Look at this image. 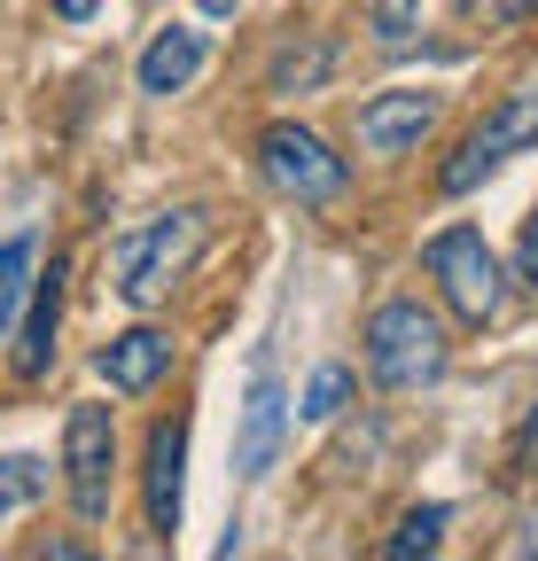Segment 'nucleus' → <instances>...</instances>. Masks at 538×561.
Segmentation results:
<instances>
[{
	"label": "nucleus",
	"instance_id": "obj_1",
	"mask_svg": "<svg viewBox=\"0 0 538 561\" xmlns=\"http://www.w3.org/2000/svg\"><path fill=\"white\" fill-rule=\"evenodd\" d=\"M195 250H204V210H157V219L141 227H125L110 242V280H117V297L133 312H157L172 297V280L195 265Z\"/></svg>",
	"mask_w": 538,
	"mask_h": 561
},
{
	"label": "nucleus",
	"instance_id": "obj_2",
	"mask_svg": "<svg viewBox=\"0 0 538 561\" xmlns=\"http://www.w3.org/2000/svg\"><path fill=\"white\" fill-rule=\"evenodd\" d=\"M453 359V343L437 328V312H422L414 297H390L367 312V375L382 390H430Z\"/></svg>",
	"mask_w": 538,
	"mask_h": 561
},
{
	"label": "nucleus",
	"instance_id": "obj_3",
	"mask_svg": "<svg viewBox=\"0 0 538 561\" xmlns=\"http://www.w3.org/2000/svg\"><path fill=\"white\" fill-rule=\"evenodd\" d=\"M422 265H430V280L445 289V305H453L468 328L500 320V305H507V273H500V257H492V242H484L477 227H437V234L422 242Z\"/></svg>",
	"mask_w": 538,
	"mask_h": 561
},
{
	"label": "nucleus",
	"instance_id": "obj_4",
	"mask_svg": "<svg viewBox=\"0 0 538 561\" xmlns=\"http://www.w3.org/2000/svg\"><path fill=\"white\" fill-rule=\"evenodd\" d=\"M257 172L274 180L289 203H335V195L352 187V164L335 157L312 125H297V117H274V125L257 133Z\"/></svg>",
	"mask_w": 538,
	"mask_h": 561
},
{
	"label": "nucleus",
	"instance_id": "obj_5",
	"mask_svg": "<svg viewBox=\"0 0 538 561\" xmlns=\"http://www.w3.org/2000/svg\"><path fill=\"white\" fill-rule=\"evenodd\" d=\"M523 149H538V94H500L492 102V117L460 140V149L445 157V172H437V187L445 195H477L500 164H515Z\"/></svg>",
	"mask_w": 538,
	"mask_h": 561
},
{
	"label": "nucleus",
	"instance_id": "obj_6",
	"mask_svg": "<svg viewBox=\"0 0 538 561\" xmlns=\"http://www.w3.org/2000/svg\"><path fill=\"white\" fill-rule=\"evenodd\" d=\"M62 483H71L79 523L110 515V491H117V421H110V405L62 413Z\"/></svg>",
	"mask_w": 538,
	"mask_h": 561
},
{
	"label": "nucleus",
	"instance_id": "obj_7",
	"mask_svg": "<svg viewBox=\"0 0 538 561\" xmlns=\"http://www.w3.org/2000/svg\"><path fill=\"white\" fill-rule=\"evenodd\" d=\"M282 437H289V390L274 375V359H257L250 390H242V430H234V476L242 483H265L282 460Z\"/></svg>",
	"mask_w": 538,
	"mask_h": 561
},
{
	"label": "nucleus",
	"instance_id": "obj_8",
	"mask_svg": "<svg viewBox=\"0 0 538 561\" xmlns=\"http://www.w3.org/2000/svg\"><path fill=\"white\" fill-rule=\"evenodd\" d=\"M430 125H437V94H414V87L367 94L359 117H352V133H359V149H367V157H407Z\"/></svg>",
	"mask_w": 538,
	"mask_h": 561
},
{
	"label": "nucleus",
	"instance_id": "obj_9",
	"mask_svg": "<svg viewBox=\"0 0 538 561\" xmlns=\"http://www.w3.org/2000/svg\"><path fill=\"white\" fill-rule=\"evenodd\" d=\"M94 375L117 390V398H141V390H157L164 375H172V335L164 328H125V335H110L102 351H94Z\"/></svg>",
	"mask_w": 538,
	"mask_h": 561
},
{
	"label": "nucleus",
	"instance_id": "obj_10",
	"mask_svg": "<svg viewBox=\"0 0 538 561\" xmlns=\"http://www.w3.org/2000/svg\"><path fill=\"white\" fill-rule=\"evenodd\" d=\"M141 476H149V530L172 538L180 507H187V413H172V421L149 430V468Z\"/></svg>",
	"mask_w": 538,
	"mask_h": 561
},
{
	"label": "nucleus",
	"instance_id": "obj_11",
	"mask_svg": "<svg viewBox=\"0 0 538 561\" xmlns=\"http://www.w3.org/2000/svg\"><path fill=\"white\" fill-rule=\"evenodd\" d=\"M55 328H62V257H47V273H32V312L16 335V375L39 382L55 367Z\"/></svg>",
	"mask_w": 538,
	"mask_h": 561
},
{
	"label": "nucleus",
	"instance_id": "obj_12",
	"mask_svg": "<svg viewBox=\"0 0 538 561\" xmlns=\"http://www.w3.org/2000/svg\"><path fill=\"white\" fill-rule=\"evenodd\" d=\"M204 55H211V39L195 32V24L157 32V39H149V55H141V94H180L195 70H204Z\"/></svg>",
	"mask_w": 538,
	"mask_h": 561
},
{
	"label": "nucleus",
	"instance_id": "obj_13",
	"mask_svg": "<svg viewBox=\"0 0 538 561\" xmlns=\"http://www.w3.org/2000/svg\"><path fill=\"white\" fill-rule=\"evenodd\" d=\"M328 70H335V39H289L274 55V70H265V87L274 94H312Z\"/></svg>",
	"mask_w": 538,
	"mask_h": 561
},
{
	"label": "nucleus",
	"instance_id": "obj_14",
	"mask_svg": "<svg viewBox=\"0 0 538 561\" xmlns=\"http://www.w3.org/2000/svg\"><path fill=\"white\" fill-rule=\"evenodd\" d=\"M445 523H453V507H407V515H398V530L382 538V553L390 561H414V553H437V538H445Z\"/></svg>",
	"mask_w": 538,
	"mask_h": 561
},
{
	"label": "nucleus",
	"instance_id": "obj_15",
	"mask_svg": "<svg viewBox=\"0 0 538 561\" xmlns=\"http://www.w3.org/2000/svg\"><path fill=\"white\" fill-rule=\"evenodd\" d=\"M32 257H39L32 234L0 242V343H9V320H16V297H24V280H32Z\"/></svg>",
	"mask_w": 538,
	"mask_h": 561
},
{
	"label": "nucleus",
	"instance_id": "obj_16",
	"mask_svg": "<svg viewBox=\"0 0 538 561\" xmlns=\"http://www.w3.org/2000/svg\"><path fill=\"white\" fill-rule=\"evenodd\" d=\"M39 491H47V460H32V453H0V515L32 507Z\"/></svg>",
	"mask_w": 538,
	"mask_h": 561
},
{
	"label": "nucleus",
	"instance_id": "obj_17",
	"mask_svg": "<svg viewBox=\"0 0 538 561\" xmlns=\"http://www.w3.org/2000/svg\"><path fill=\"white\" fill-rule=\"evenodd\" d=\"M352 405V367H320L312 382H305V421H335V413H344Z\"/></svg>",
	"mask_w": 538,
	"mask_h": 561
},
{
	"label": "nucleus",
	"instance_id": "obj_18",
	"mask_svg": "<svg viewBox=\"0 0 538 561\" xmlns=\"http://www.w3.org/2000/svg\"><path fill=\"white\" fill-rule=\"evenodd\" d=\"M367 32H375V47H407V39L422 32V0H375V9H367Z\"/></svg>",
	"mask_w": 538,
	"mask_h": 561
},
{
	"label": "nucleus",
	"instance_id": "obj_19",
	"mask_svg": "<svg viewBox=\"0 0 538 561\" xmlns=\"http://www.w3.org/2000/svg\"><path fill=\"white\" fill-rule=\"evenodd\" d=\"M515 280H523V289H538V210L523 219V242H515Z\"/></svg>",
	"mask_w": 538,
	"mask_h": 561
},
{
	"label": "nucleus",
	"instance_id": "obj_20",
	"mask_svg": "<svg viewBox=\"0 0 538 561\" xmlns=\"http://www.w3.org/2000/svg\"><path fill=\"white\" fill-rule=\"evenodd\" d=\"M55 16H62V24H87V16H94V0H55Z\"/></svg>",
	"mask_w": 538,
	"mask_h": 561
},
{
	"label": "nucleus",
	"instance_id": "obj_21",
	"mask_svg": "<svg viewBox=\"0 0 538 561\" xmlns=\"http://www.w3.org/2000/svg\"><path fill=\"white\" fill-rule=\"evenodd\" d=\"M507 553H538V515H523V530H515V546Z\"/></svg>",
	"mask_w": 538,
	"mask_h": 561
}]
</instances>
